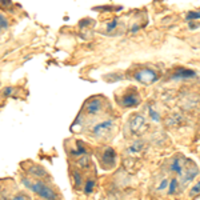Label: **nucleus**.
Listing matches in <instances>:
<instances>
[{
  "label": "nucleus",
  "mask_w": 200,
  "mask_h": 200,
  "mask_svg": "<svg viewBox=\"0 0 200 200\" xmlns=\"http://www.w3.org/2000/svg\"><path fill=\"white\" fill-rule=\"evenodd\" d=\"M23 183L28 188H31L35 193H37L40 198H43L44 200H57V195L51 187L46 185L43 182H30V180L24 179Z\"/></svg>",
  "instance_id": "obj_1"
},
{
  "label": "nucleus",
  "mask_w": 200,
  "mask_h": 200,
  "mask_svg": "<svg viewBox=\"0 0 200 200\" xmlns=\"http://www.w3.org/2000/svg\"><path fill=\"white\" fill-rule=\"evenodd\" d=\"M135 79L139 80L140 83H143V84H152V83L157 82L159 76H157V73L152 69L143 68V69L137 71V72L135 73Z\"/></svg>",
  "instance_id": "obj_2"
},
{
  "label": "nucleus",
  "mask_w": 200,
  "mask_h": 200,
  "mask_svg": "<svg viewBox=\"0 0 200 200\" xmlns=\"http://www.w3.org/2000/svg\"><path fill=\"white\" fill-rule=\"evenodd\" d=\"M130 128H131V132L134 135H140L141 132L147 128V120L143 115L140 114H136L132 116L131 121H130Z\"/></svg>",
  "instance_id": "obj_3"
},
{
  "label": "nucleus",
  "mask_w": 200,
  "mask_h": 200,
  "mask_svg": "<svg viewBox=\"0 0 200 200\" xmlns=\"http://www.w3.org/2000/svg\"><path fill=\"white\" fill-rule=\"evenodd\" d=\"M114 125V120L109 119V120H104V121H100L99 124H96L95 127L92 128V134L95 136H104L107 132L111 130V127Z\"/></svg>",
  "instance_id": "obj_4"
},
{
  "label": "nucleus",
  "mask_w": 200,
  "mask_h": 200,
  "mask_svg": "<svg viewBox=\"0 0 200 200\" xmlns=\"http://www.w3.org/2000/svg\"><path fill=\"white\" fill-rule=\"evenodd\" d=\"M139 102H140V99H139V95L135 91L127 93V95H124L123 98H121V105H123V107H127V108L139 104Z\"/></svg>",
  "instance_id": "obj_5"
},
{
  "label": "nucleus",
  "mask_w": 200,
  "mask_h": 200,
  "mask_svg": "<svg viewBox=\"0 0 200 200\" xmlns=\"http://www.w3.org/2000/svg\"><path fill=\"white\" fill-rule=\"evenodd\" d=\"M85 111L88 112L89 115L99 114V112L102 111V100H100V99H92V100H89V102L85 104Z\"/></svg>",
  "instance_id": "obj_6"
},
{
  "label": "nucleus",
  "mask_w": 200,
  "mask_h": 200,
  "mask_svg": "<svg viewBox=\"0 0 200 200\" xmlns=\"http://www.w3.org/2000/svg\"><path fill=\"white\" fill-rule=\"evenodd\" d=\"M196 76V73L193 72L192 69H188V68H177L173 73V79H189V77H193Z\"/></svg>",
  "instance_id": "obj_7"
},
{
  "label": "nucleus",
  "mask_w": 200,
  "mask_h": 200,
  "mask_svg": "<svg viewBox=\"0 0 200 200\" xmlns=\"http://www.w3.org/2000/svg\"><path fill=\"white\" fill-rule=\"evenodd\" d=\"M116 162V152L112 148H107L103 153V163L109 164V167H112Z\"/></svg>",
  "instance_id": "obj_8"
},
{
  "label": "nucleus",
  "mask_w": 200,
  "mask_h": 200,
  "mask_svg": "<svg viewBox=\"0 0 200 200\" xmlns=\"http://www.w3.org/2000/svg\"><path fill=\"white\" fill-rule=\"evenodd\" d=\"M143 148H144V143H143V141H141V140H136V141H134V143H132L130 147H128L127 152L130 153V155H137V153H140L141 151H143Z\"/></svg>",
  "instance_id": "obj_9"
},
{
  "label": "nucleus",
  "mask_w": 200,
  "mask_h": 200,
  "mask_svg": "<svg viewBox=\"0 0 200 200\" xmlns=\"http://www.w3.org/2000/svg\"><path fill=\"white\" fill-rule=\"evenodd\" d=\"M183 116L180 114H173L172 116H169L168 119H167V125L168 127H177V125H180L183 123Z\"/></svg>",
  "instance_id": "obj_10"
},
{
  "label": "nucleus",
  "mask_w": 200,
  "mask_h": 200,
  "mask_svg": "<svg viewBox=\"0 0 200 200\" xmlns=\"http://www.w3.org/2000/svg\"><path fill=\"white\" fill-rule=\"evenodd\" d=\"M30 173L34 175L35 177H46L47 176V171L40 166H32L30 168Z\"/></svg>",
  "instance_id": "obj_11"
},
{
  "label": "nucleus",
  "mask_w": 200,
  "mask_h": 200,
  "mask_svg": "<svg viewBox=\"0 0 200 200\" xmlns=\"http://www.w3.org/2000/svg\"><path fill=\"white\" fill-rule=\"evenodd\" d=\"M76 150H72L71 151V153L72 155H77V156H80V155H85L87 153V148L83 146V143L82 141H77L76 143Z\"/></svg>",
  "instance_id": "obj_12"
},
{
  "label": "nucleus",
  "mask_w": 200,
  "mask_h": 200,
  "mask_svg": "<svg viewBox=\"0 0 200 200\" xmlns=\"http://www.w3.org/2000/svg\"><path fill=\"white\" fill-rule=\"evenodd\" d=\"M183 162H180L179 159H175L172 162V166H171V169L173 171V172H176L177 175H180V173H182V171H183Z\"/></svg>",
  "instance_id": "obj_13"
},
{
  "label": "nucleus",
  "mask_w": 200,
  "mask_h": 200,
  "mask_svg": "<svg viewBox=\"0 0 200 200\" xmlns=\"http://www.w3.org/2000/svg\"><path fill=\"white\" fill-rule=\"evenodd\" d=\"M76 164L80 167V168H87V167L89 166V157L87 156V155H84V156H82V157L77 159Z\"/></svg>",
  "instance_id": "obj_14"
},
{
  "label": "nucleus",
  "mask_w": 200,
  "mask_h": 200,
  "mask_svg": "<svg viewBox=\"0 0 200 200\" xmlns=\"http://www.w3.org/2000/svg\"><path fill=\"white\" fill-rule=\"evenodd\" d=\"M72 177H73V183H75V185L77 187V188H80V185H82V175H80L77 171H73Z\"/></svg>",
  "instance_id": "obj_15"
},
{
  "label": "nucleus",
  "mask_w": 200,
  "mask_h": 200,
  "mask_svg": "<svg viewBox=\"0 0 200 200\" xmlns=\"http://www.w3.org/2000/svg\"><path fill=\"white\" fill-rule=\"evenodd\" d=\"M148 112H150V116L152 118V120L160 121V114H159V112H157L153 107H150V108H148Z\"/></svg>",
  "instance_id": "obj_16"
},
{
  "label": "nucleus",
  "mask_w": 200,
  "mask_h": 200,
  "mask_svg": "<svg viewBox=\"0 0 200 200\" xmlns=\"http://www.w3.org/2000/svg\"><path fill=\"white\" fill-rule=\"evenodd\" d=\"M93 187H95V182L93 180H88V182L85 183V187H84V192L87 195H89V193H92L93 191Z\"/></svg>",
  "instance_id": "obj_17"
},
{
  "label": "nucleus",
  "mask_w": 200,
  "mask_h": 200,
  "mask_svg": "<svg viewBox=\"0 0 200 200\" xmlns=\"http://www.w3.org/2000/svg\"><path fill=\"white\" fill-rule=\"evenodd\" d=\"M7 27H8V20L3 15H0V32L7 30Z\"/></svg>",
  "instance_id": "obj_18"
},
{
  "label": "nucleus",
  "mask_w": 200,
  "mask_h": 200,
  "mask_svg": "<svg viewBox=\"0 0 200 200\" xmlns=\"http://www.w3.org/2000/svg\"><path fill=\"white\" fill-rule=\"evenodd\" d=\"M176 187H177V180L176 179H172V180H171V183H169V191H168V193H175Z\"/></svg>",
  "instance_id": "obj_19"
},
{
  "label": "nucleus",
  "mask_w": 200,
  "mask_h": 200,
  "mask_svg": "<svg viewBox=\"0 0 200 200\" xmlns=\"http://www.w3.org/2000/svg\"><path fill=\"white\" fill-rule=\"evenodd\" d=\"M116 27H118V19H114V20H112L111 23H108V24H107V31H108V32H111V31H114Z\"/></svg>",
  "instance_id": "obj_20"
},
{
  "label": "nucleus",
  "mask_w": 200,
  "mask_h": 200,
  "mask_svg": "<svg viewBox=\"0 0 200 200\" xmlns=\"http://www.w3.org/2000/svg\"><path fill=\"white\" fill-rule=\"evenodd\" d=\"M185 173H187L185 180H192L193 177L198 175V169H191V171H188V172H185Z\"/></svg>",
  "instance_id": "obj_21"
},
{
  "label": "nucleus",
  "mask_w": 200,
  "mask_h": 200,
  "mask_svg": "<svg viewBox=\"0 0 200 200\" xmlns=\"http://www.w3.org/2000/svg\"><path fill=\"white\" fill-rule=\"evenodd\" d=\"M199 16H200V15H199V12H189V14L185 16V19H187L188 21H191L192 19H196V20H198Z\"/></svg>",
  "instance_id": "obj_22"
},
{
  "label": "nucleus",
  "mask_w": 200,
  "mask_h": 200,
  "mask_svg": "<svg viewBox=\"0 0 200 200\" xmlns=\"http://www.w3.org/2000/svg\"><path fill=\"white\" fill-rule=\"evenodd\" d=\"M12 200H28L27 196H24V195H16L12 198Z\"/></svg>",
  "instance_id": "obj_23"
},
{
  "label": "nucleus",
  "mask_w": 200,
  "mask_h": 200,
  "mask_svg": "<svg viewBox=\"0 0 200 200\" xmlns=\"http://www.w3.org/2000/svg\"><path fill=\"white\" fill-rule=\"evenodd\" d=\"M167 184H168V183H167V179H163V182H162V184L159 185V191H162V189H164V188H167Z\"/></svg>",
  "instance_id": "obj_24"
},
{
  "label": "nucleus",
  "mask_w": 200,
  "mask_h": 200,
  "mask_svg": "<svg viewBox=\"0 0 200 200\" xmlns=\"http://www.w3.org/2000/svg\"><path fill=\"white\" fill-rule=\"evenodd\" d=\"M196 193H199V183H196V185L193 187L191 191V195H196Z\"/></svg>",
  "instance_id": "obj_25"
},
{
  "label": "nucleus",
  "mask_w": 200,
  "mask_h": 200,
  "mask_svg": "<svg viewBox=\"0 0 200 200\" xmlns=\"http://www.w3.org/2000/svg\"><path fill=\"white\" fill-rule=\"evenodd\" d=\"M12 93V88L11 87H7V88L4 89V96H9Z\"/></svg>",
  "instance_id": "obj_26"
},
{
  "label": "nucleus",
  "mask_w": 200,
  "mask_h": 200,
  "mask_svg": "<svg viewBox=\"0 0 200 200\" xmlns=\"http://www.w3.org/2000/svg\"><path fill=\"white\" fill-rule=\"evenodd\" d=\"M137 30H139V25H134V27H132V30H131V32L134 34V32H136Z\"/></svg>",
  "instance_id": "obj_27"
}]
</instances>
